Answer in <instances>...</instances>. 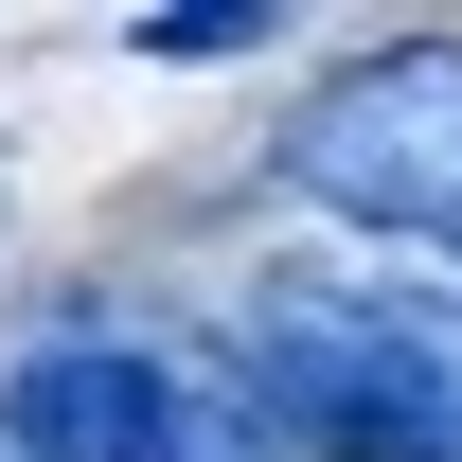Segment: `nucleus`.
Returning a JSON list of instances; mask_svg holds the SVG:
<instances>
[{
    "mask_svg": "<svg viewBox=\"0 0 462 462\" xmlns=\"http://www.w3.org/2000/svg\"><path fill=\"white\" fill-rule=\"evenodd\" d=\"M231 409L320 462H462V338L427 302L356 285H267L231 320Z\"/></svg>",
    "mask_w": 462,
    "mask_h": 462,
    "instance_id": "f257e3e1",
    "label": "nucleus"
},
{
    "mask_svg": "<svg viewBox=\"0 0 462 462\" xmlns=\"http://www.w3.org/2000/svg\"><path fill=\"white\" fill-rule=\"evenodd\" d=\"M0 462H285L196 356L125 338V320H54L0 374Z\"/></svg>",
    "mask_w": 462,
    "mask_h": 462,
    "instance_id": "f03ea898",
    "label": "nucleus"
},
{
    "mask_svg": "<svg viewBox=\"0 0 462 462\" xmlns=\"http://www.w3.org/2000/svg\"><path fill=\"white\" fill-rule=\"evenodd\" d=\"M285 178L356 231H462V36H392L320 71L285 107Z\"/></svg>",
    "mask_w": 462,
    "mask_h": 462,
    "instance_id": "7ed1b4c3",
    "label": "nucleus"
},
{
    "mask_svg": "<svg viewBox=\"0 0 462 462\" xmlns=\"http://www.w3.org/2000/svg\"><path fill=\"white\" fill-rule=\"evenodd\" d=\"M285 0H196V18H143V54H267Z\"/></svg>",
    "mask_w": 462,
    "mask_h": 462,
    "instance_id": "20e7f679",
    "label": "nucleus"
}]
</instances>
